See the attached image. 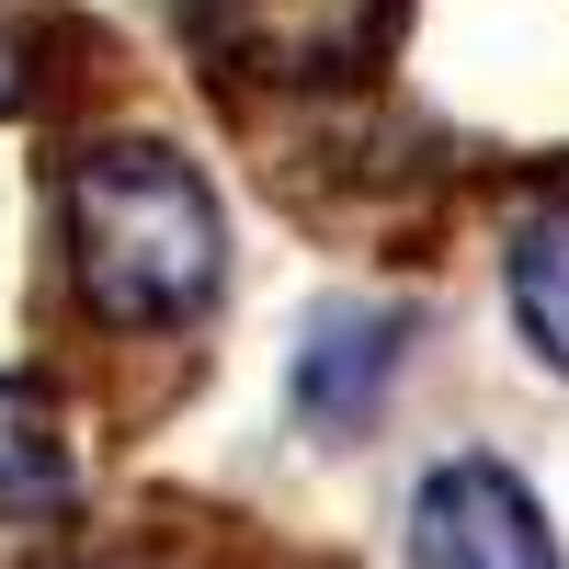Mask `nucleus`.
I'll return each mask as SVG.
<instances>
[{
    "label": "nucleus",
    "instance_id": "obj_1",
    "mask_svg": "<svg viewBox=\"0 0 569 569\" xmlns=\"http://www.w3.org/2000/svg\"><path fill=\"white\" fill-rule=\"evenodd\" d=\"M69 262L91 319L114 330H182L217 273H228V228L206 171L160 149V137H103V149L69 160Z\"/></svg>",
    "mask_w": 569,
    "mask_h": 569
},
{
    "label": "nucleus",
    "instance_id": "obj_2",
    "mask_svg": "<svg viewBox=\"0 0 569 569\" xmlns=\"http://www.w3.org/2000/svg\"><path fill=\"white\" fill-rule=\"evenodd\" d=\"M410 569H569V558L501 456H445L410 490Z\"/></svg>",
    "mask_w": 569,
    "mask_h": 569
},
{
    "label": "nucleus",
    "instance_id": "obj_3",
    "mask_svg": "<svg viewBox=\"0 0 569 569\" xmlns=\"http://www.w3.org/2000/svg\"><path fill=\"white\" fill-rule=\"evenodd\" d=\"M376 23H388V0H194L206 58L262 69V80H330V69H353L376 46Z\"/></svg>",
    "mask_w": 569,
    "mask_h": 569
},
{
    "label": "nucleus",
    "instance_id": "obj_4",
    "mask_svg": "<svg viewBox=\"0 0 569 569\" xmlns=\"http://www.w3.org/2000/svg\"><path fill=\"white\" fill-rule=\"evenodd\" d=\"M388 376H399V308H330L297 342V410L319 433H353L388 399Z\"/></svg>",
    "mask_w": 569,
    "mask_h": 569
},
{
    "label": "nucleus",
    "instance_id": "obj_5",
    "mask_svg": "<svg viewBox=\"0 0 569 569\" xmlns=\"http://www.w3.org/2000/svg\"><path fill=\"white\" fill-rule=\"evenodd\" d=\"M512 319L536 330L547 365H569V206L525 217V240H512Z\"/></svg>",
    "mask_w": 569,
    "mask_h": 569
},
{
    "label": "nucleus",
    "instance_id": "obj_6",
    "mask_svg": "<svg viewBox=\"0 0 569 569\" xmlns=\"http://www.w3.org/2000/svg\"><path fill=\"white\" fill-rule=\"evenodd\" d=\"M69 490V445H58V410H46L34 388H12L0 376V512H34Z\"/></svg>",
    "mask_w": 569,
    "mask_h": 569
},
{
    "label": "nucleus",
    "instance_id": "obj_7",
    "mask_svg": "<svg viewBox=\"0 0 569 569\" xmlns=\"http://www.w3.org/2000/svg\"><path fill=\"white\" fill-rule=\"evenodd\" d=\"M23 103V69H12V46H0V114H12Z\"/></svg>",
    "mask_w": 569,
    "mask_h": 569
}]
</instances>
